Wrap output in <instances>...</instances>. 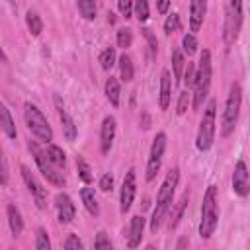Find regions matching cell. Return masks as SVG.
Here are the masks:
<instances>
[{
	"mask_svg": "<svg viewBox=\"0 0 250 250\" xmlns=\"http://www.w3.org/2000/svg\"><path fill=\"white\" fill-rule=\"evenodd\" d=\"M178 180H180V170H178V168H172V170L166 174V178H164V182H162V186H160V189H158L156 205H154L152 219H150V232H154V234H156V230L160 229L162 221L166 219V215H168V211H170V207H172L174 191H176V188H178Z\"/></svg>",
	"mask_w": 250,
	"mask_h": 250,
	"instance_id": "cell-1",
	"label": "cell"
},
{
	"mask_svg": "<svg viewBox=\"0 0 250 250\" xmlns=\"http://www.w3.org/2000/svg\"><path fill=\"white\" fill-rule=\"evenodd\" d=\"M211 76H213V62H211V53L207 49L201 51V57H199V62L195 66V78H193V100H191V105L193 109H199L209 94V88H211Z\"/></svg>",
	"mask_w": 250,
	"mask_h": 250,
	"instance_id": "cell-2",
	"label": "cell"
},
{
	"mask_svg": "<svg viewBox=\"0 0 250 250\" xmlns=\"http://www.w3.org/2000/svg\"><path fill=\"white\" fill-rule=\"evenodd\" d=\"M219 223V205H217V188L209 186L205 195H203V205H201V221H199V236L201 238H211Z\"/></svg>",
	"mask_w": 250,
	"mask_h": 250,
	"instance_id": "cell-3",
	"label": "cell"
},
{
	"mask_svg": "<svg viewBox=\"0 0 250 250\" xmlns=\"http://www.w3.org/2000/svg\"><path fill=\"white\" fill-rule=\"evenodd\" d=\"M240 105H242V88L238 82H232L227 102H225V111H223V125H221L223 137H229L234 131L238 123V115H240Z\"/></svg>",
	"mask_w": 250,
	"mask_h": 250,
	"instance_id": "cell-4",
	"label": "cell"
},
{
	"mask_svg": "<svg viewBox=\"0 0 250 250\" xmlns=\"http://www.w3.org/2000/svg\"><path fill=\"white\" fill-rule=\"evenodd\" d=\"M215 117H217V102L209 100L203 109V117L199 121V129H197V137H195V146L201 152L209 150L215 141Z\"/></svg>",
	"mask_w": 250,
	"mask_h": 250,
	"instance_id": "cell-5",
	"label": "cell"
},
{
	"mask_svg": "<svg viewBox=\"0 0 250 250\" xmlns=\"http://www.w3.org/2000/svg\"><path fill=\"white\" fill-rule=\"evenodd\" d=\"M23 117H25V123H27V129L43 143H51L53 141V129L47 121V117L41 113V109L31 104V102H25L23 104Z\"/></svg>",
	"mask_w": 250,
	"mask_h": 250,
	"instance_id": "cell-6",
	"label": "cell"
},
{
	"mask_svg": "<svg viewBox=\"0 0 250 250\" xmlns=\"http://www.w3.org/2000/svg\"><path fill=\"white\" fill-rule=\"evenodd\" d=\"M29 150H31V154H33V160H35L39 172L47 178V182H51L53 186L62 188V186H64V176H62V172H59V166H55V164L51 162V158L47 156V152L41 150L39 145H37V143H31V141H29Z\"/></svg>",
	"mask_w": 250,
	"mask_h": 250,
	"instance_id": "cell-7",
	"label": "cell"
},
{
	"mask_svg": "<svg viewBox=\"0 0 250 250\" xmlns=\"http://www.w3.org/2000/svg\"><path fill=\"white\" fill-rule=\"evenodd\" d=\"M164 150H166V133H156V137L152 139V145H150V152H148V160H146V182H152L160 170V164H162V156H164Z\"/></svg>",
	"mask_w": 250,
	"mask_h": 250,
	"instance_id": "cell-8",
	"label": "cell"
},
{
	"mask_svg": "<svg viewBox=\"0 0 250 250\" xmlns=\"http://www.w3.org/2000/svg\"><path fill=\"white\" fill-rule=\"evenodd\" d=\"M135 193H137V176H135V168H129L123 178L121 193H119V211L123 215L131 209V205L135 201Z\"/></svg>",
	"mask_w": 250,
	"mask_h": 250,
	"instance_id": "cell-9",
	"label": "cell"
},
{
	"mask_svg": "<svg viewBox=\"0 0 250 250\" xmlns=\"http://www.w3.org/2000/svg\"><path fill=\"white\" fill-rule=\"evenodd\" d=\"M21 178H23V184L27 186V189H29V193L33 195V199H35V203H37V207L39 209H45V201H47V191H45V188L37 182V178L33 176V172L23 164L21 168Z\"/></svg>",
	"mask_w": 250,
	"mask_h": 250,
	"instance_id": "cell-10",
	"label": "cell"
},
{
	"mask_svg": "<svg viewBox=\"0 0 250 250\" xmlns=\"http://www.w3.org/2000/svg\"><path fill=\"white\" fill-rule=\"evenodd\" d=\"M115 129H117L115 117L113 115H105L104 121H102V127H100V148H102V154H109L113 139H115Z\"/></svg>",
	"mask_w": 250,
	"mask_h": 250,
	"instance_id": "cell-11",
	"label": "cell"
},
{
	"mask_svg": "<svg viewBox=\"0 0 250 250\" xmlns=\"http://www.w3.org/2000/svg\"><path fill=\"white\" fill-rule=\"evenodd\" d=\"M232 189H234V193L240 195V197H246L248 191H250L248 168H246V162H244V160H238L236 166H234V172H232Z\"/></svg>",
	"mask_w": 250,
	"mask_h": 250,
	"instance_id": "cell-12",
	"label": "cell"
},
{
	"mask_svg": "<svg viewBox=\"0 0 250 250\" xmlns=\"http://www.w3.org/2000/svg\"><path fill=\"white\" fill-rule=\"evenodd\" d=\"M55 207H57V213H59V223L68 225V223L74 221V217H76V207H74L72 199H70L66 193H57V197H55Z\"/></svg>",
	"mask_w": 250,
	"mask_h": 250,
	"instance_id": "cell-13",
	"label": "cell"
},
{
	"mask_svg": "<svg viewBox=\"0 0 250 250\" xmlns=\"http://www.w3.org/2000/svg\"><path fill=\"white\" fill-rule=\"evenodd\" d=\"M207 14V0H191L189 2V29L199 31Z\"/></svg>",
	"mask_w": 250,
	"mask_h": 250,
	"instance_id": "cell-14",
	"label": "cell"
},
{
	"mask_svg": "<svg viewBox=\"0 0 250 250\" xmlns=\"http://www.w3.org/2000/svg\"><path fill=\"white\" fill-rule=\"evenodd\" d=\"M170 98H172V76H170V70H162V74H160V96H158V105H160L162 111L168 109Z\"/></svg>",
	"mask_w": 250,
	"mask_h": 250,
	"instance_id": "cell-15",
	"label": "cell"
},
{
	"mask_svg": "<svg viewBox=\"0 0 250 250\" xmlns=\"http://www.w3.org/2000/svg\"><path fill=\"white\" fill-rule=\"evenodd\" d=\"M143 230H145V217L135 215V217L131 219V227H129V240H127V246H129V248L141 246Z\"/></svg>",
	"mask_w": 250,
	"mask_h": 250,
	"instance_id": "cell-16",
	"label": "cell"
},
{
	"mask_svg": "<svg viewBox=\"0 0 250 250\" xmlns=\"http://www.w3.org/2000/svg\"><path fill=\"white\" fill-rule=\"evenodd\" d=\"M240 25H242V20H236L230 12H227V20H225V45L230 47L236 37H238V31H240Z\"/></svg>",
	"mask_w": 250,
	"mask_h": 250,
	"instance_id": "cell-17",
	"label": "cell"
},
{
	"mask_svg": "<svg viewBox=\"0 0 250 250\" xmlns=\"http://www.w3.org/2000/svg\"><path fill=\"white\" fill-rule=\"evenodd\" d=\"M6 215H8V225H10L12 234H14V236H20L21 230H23V219H21L20 209H18L14 203H10V205L6 207Z\"/></svg>",
	"mask_w": 250,
	"mask_h": 250,
	"instance_id": "cell-18",
	"label": "cell"
},
{
	"mask_svg": "<svg viewBox=\"0 0 250 250\" xmlns=\"http://www.w3.org/2000/svg\"><path fill=\"white\" fill-rule=\"evenodd\" d=\"M188 201H189V191L186 189V191L182 193V197L178 199V203H176V205L172 203L174 209L170 207V209H172V219H170V223H168V227H170L172 230L180 225V221H182V217H184V211H186V207H188Z\"/></svg>",
	"mask_w": 250,
	"mask_h": 250,
	"instance_id": "cell-19",
	"label": "cell"
},
{
	"mask_svg": "<svg viewBox=\"0 0 250 250\" xmlns=\"http://www.w3.org/2000/svg\"><path fill=\"white\" fill-rule=\"evenodd\" d=\"M80 199H82L86 211H88L92 217H98V215H100V203H98V199H96L94 188H88V186L82 188V191H80Z\"/></svg>",
	"mask_w": 250,
	"mask_h": 250,
	"instance_id": "cell-20",
	"label": "cell"
},
{
	"mask_svg": "<svg viewBox=\"0 0 250 250\" xmlns=\"http://www.w3.org/2000/svg\"><path fill=\"white\" fill-rule=\"evenodd\" d=\"M104 92H105V98L109 100V104H111L113 107H119V102H121V86H119L117 78L109 76V78L105 80Z\"/></svg>",
	"mask_w": 250,
	"mask_h": 250,
	"instance_id": "cell-21",
	"label": "cell"
},
{
	"mask_svg": "<svg viewBox=\"0 0 250 250\" xmlns=\"http://www.w3.org/2000/svg\"><path fill=\"white\" fill-rule=\"evenodd\" d=\"M0 127L4 129V133L8 135V139H16L18 131H16V125H14V119L8 111V107L0 102Z\"/></svg>",
	"mask_w": 250,
	"mask_h": 250,
	"instance_id": "cell-22",
	"label": "cell"
},
{
	"mask_svg": "<svg viewBox=\"0 0 250 250\" xmlns=\"http://www.w3.org/2000/svg\"><path fill=\"white\" fill-rule=\"evenodd\" d=\"M117 62H119V74H121V80H123V82H131L133 76H135V66H133L131 57H129L127 53H123V55L117 59Z\"/></svg>",
	"mask_w": 250,
	"mask_h": 250,
	"instance_id": "cell-23",
	"label": "cell"
},
{
	"mask_svg": "<svg viewBox=\"0 0 250 250\" xmlns=\"http://www.w3.org/2000/svg\"><path fill=\"white\" fill-rule=\"evenodd\" d=\"M76 6H78V12L84 20H88V21L96 20V14H98L96 0H76Z\"/></svg>",
	"mask_w": 250,
	"mask_h": 250,
	"instance_id": "cell-24",
	"label": "cell"
},
{
	"mask_svg": "<svg viewBox=\"0 0 250 250\" xmlns=\"http://www.w3.org/2000/svg\"><path fill=\"white\" fill-rule=\"evenodd\" d=\"M59 117H61V123H62V133H64V139L66 141H74L76 139V125H74V119L66 113V111H61L59 113Z\"/></svg>",
	"mask_w": 250,
	"mask_h": 250,
	"instance_id": "cell-25",
	"label": "cell"
},
{
	"mask_svg": "<svg viewBox=\"0 0 250 250\" xmlns=\"http://www.w3.org/2000/svg\"><path fill=\"white\" fill-rule=\"evenodd\" d=\"M47 156L51 158V162L55 164V166H59V168H64L66 166V154H64V150L61 148V146H57V145H47Z\"/></svg>",
	"mask_w": 250,
	"mask_h": 250,
	"instance_id": "cell-26",
	"label": "cell"
},
{
	"mask_svg": "<svg viewBox=\"0 0 250 250\" xmlns=\"http://www.w3.org/2000/svg\"><path fill=\"white\" fill-rule=\"evenodd\" d=\"M184 66H186V59H184V53L180 49H174L172 51V72H174V78L176 82L182 80V74H184Z\"/></svg>",
	"mask_w": 250,
	"mask_h": 250,
	"instance_id": "cell-27",
	"label": "cell"
},
{
	"mask_svg": "<svg viewBox=\"0 0 250 250\" xmlns=\"http://www.w3.org/2000/svg\"><path fill=\"white\" fill-rule=\"evenodd\" d=\"M25 23H27V29H29V33L31 35H41V31H43V21H41V18H39V14L37 12H27L25 14Z\"/></svg>",
	"mask_w": 250,
	"mask_h": 250,
	"instance_id": "cell-28",
	"label": "cell"
},
{
	"mask_svg": "<svg viewBox=\"0 0 250 250\" xmlns=\"http://www.w3.org/2000/svg\"><path fill=\"white\" fill-rule=\"evenodd\" d=\"M76 170H78V176H80V180H82L84 184H90V182L94 180L92 170H90V164H88L82 156H76Z\"/></svg>",
	"mask_w": 250,
	"mask_h": 250,
	"instance_id": "cell-29",
	"label": "cell"
},
{
	"mask_svg": "<svg viewBox=\"0 0 250 250\" xmlns=\"http://www.w3.org/2000/svg\"><path fill=\"white\" fill-rule=\"evenodd\" d=\"M133 12H135V16H137L139 21H146L150 18L148 0H133Z\"/></svg>",
	"mask_w": 250,
	"mask_h": 250,
	"instance_id": "cell-30",
	"label": "cell"
},
{
	"mask_svg": "<svg viewBox=\"0 0 250 250\" xmlns=\"http://www.w3.org/2000/svg\"><path fill=\"white\" fill-rule=\"evenodd\" d=\"M115 59H117L115 49H113V47H107V49H104V51L100 53V66H102L104 70H109V68L115 64Z\"/></svg>",
	"mask_w": 250,
	"mask_h": 250,
	"instance_id": "cell-31",
	"label": "cell"
},
{
	"mask_svg": "<svg viewBox=\"0 0 250 250\" xmlns=\"http://www.w3.org/2000/svg\"><path fill=\"white\" fill-rule=\"evenodd\" d=\"M182 27V21H180V16L176 14V12H172V14H168V18H166V21H164V33L166 35H170V33H174V31H178Z\"/></svg>",
	"mask_w": 250,
	"mask_h": 250,
	"instance_id": "cell-32",
	"label": "cell"
},
{
	"mask_svg": "<svg viewBox=\"0 0 250 250\" xmlns=\"http://www.w3.org/2000/svg\"><path fill=\"white\" fill-rule=\"evenodd\" d=\"M131 43H133V31L129 27L117 29V47L127 49V47H131Z\"/></svg>",
	"mask_w": 250,
	"mask_h": 250,
	"instance_id": "cell-33",
	"label": "cell"
},
{
	"mask_svg": "<svg viewBox=\"0 0 250 250\" xmlns=\"http://www.w3.org/2000/svg\"><path fill=\"white\" fill-rule=\"evenodd\" d=\"M35 248L37 250H49L51 248V240H49V234L45 229H37L35 232Z\"/></svg>",
	"mask_w": 250,
	"mask_h": 250,
	"instance_id": "cell-34",
	"label": "cell"
},
{
	"mask_svg": "<svg viewBox=\"0 0 250 250\" xmlns=\"http://www.w3.org/2000/svg\"><path fill=\"white\" fill-rule=\"evenodd\" d=\"M182 47H184V51L188 55H193L197 51V39H195V35L193 33H186L184 39H182Z\"/></svg>",
	"mask_w": 250,
	"mask_h": 250,
	"instance_id": "cell-35",
	"label": "cell"
},
{
	"mask_svg": "<svg viewBox=\"0 0 250 250\" xmlns=\"http://www.w3.org/2000/svg\"><path fill=\"white\" fill-rule=\"evenodd\" d=\"M189 98H191V94H189L188 90H184V92L180 94V98H178V105H176V113H178V115H184V113L188 111Z\"/></svg>",
	"mask_w": 250,
	"mask_h": 250,
	"instance_id": "cell-36",
	"label": "cell"
},
{
	"mask_svg": "<svg viewBox=\"0 0 250 250\" xmlns=\"http://www.w3.org/2000/svg\"><path fill=\"white\" fill-rule=\"evenodd\" d=\"M182 78H184V84L188 86V90L193 86V78H195V64H191V62H188L186 66H184V74H182Z\"/></svg>",
	"mask_w": 250,
	"mask_h": 250,
	"instance_id": "cell-37",
	"label": "cell"
},
{
	"mask_svg": "<svg viewBox=\"0 0 250 250\" xmlns=\"http://www.w3.org/2000/svg\"><path fill=\"white\" fill-rule=\"evenodd\" d=\"M0 186H8V162L2 146H0Z\"/></svg>",
	"mask_w": 250,
	"mask_h": 250,
	"instance_id": "cell-38",
	"label": "cell"
},
{
	"mask_svg": "<svg viewBox=\"0 0 250 250\" xmlns=\"http://www.w3.org/2000/svg\"><path fill=\"white\" fill-rule=\"evenodd\" d=\"M117 8L125 20H129L133 16V0H117Z\"/></svg>",
	"mask_w": 250,
	"mask_h": 250,
	"instance_id": "cell-39",
	"label": "cell"
},
{
	"mask_svg": "<svg viewBox=\"0 0 250 250\" xmlns=\"http://www.w3.org/2000/svg\"><path fill=\"white\" fill-rule=\"evenodd\" d=\"M94 248H98V250H104V248H111V242H109V238H107V234L104 232V230H100L98 232V236H96V240H94Z\"/></svg>",
	"mask_w": 250,
	"mask_h": 250,
	"instance_id": "cell-40",
	"label": "cell"
},
{
	"mask_svg": "<svg viewBox=\"0 0 250 250\" xmlns=\"http://www.w3.org/2000/svg\"><path fill=\"white\" fill-rule=\"evenodd\" d=\"M64 248L66 250H82L84 244H82V240L76 234H68V238L64 240Z\"/></svg>",
	"mask_w": 250,
	"mask_h": 250,
	"instance_id": "cell-41",
	"label": "cell"
},
{
	"mask_svg": "<svg viewBox=\"0 0 250 250\" xmlns=\"http://www.w3.org/2000/svg\"><path fill=\"white\" fill-rule=\"evenodd\" d=\"M143 35H145V39H146V43H148V47H150V53H152V55H156L158 41H156V37L152 35V31H150V29H143Z\"/></svg>",
	"mask_w": 250,
	"mask_h": 250,
	"instance_id": "cell-42",
	"label": "cell"
},
{
	"mask_svg": "<svg viewBox=\"0 0 250 250\" xmlns=\"http://www.w3.org/2000/svg\"><path fill=\"white\" fill-rule=\"evenodd\" d=\"M100 189L102 191H111L113 189V176L111 174H104L100 178Z\"/></svg>",
	"mask_w": 250,
	"mask_h": 250,
	"instance_id": "cell-43",
	"label": "cell"
},
{
	"mask_svg": "<svg viewBox=\"0 0 250 250\" xmlns=\"http://www.w3.org/2000/svg\"><path fill=\"white\" fill-rule=\"evenodd\" d=\"M229 12H230L236 20H242V0H230Z\"/></svg>",
	"mask_w": 250,
	"mask_h": 250,
	"instance_id": "cell-44",
	"label": "cell"
},
{
	"mask_svg": "<svg viewBox=\"0 0 250 250\" xmlns=\"http://www.w3.org/2000/svg\"><path fill=\"white\" fill-rule=\"evenodd\" d=\"M170 2H172V0H156V10H158V14H168Z\"/></svg>",
	"mask_w": 250,
	"mask_h": 250,
	"instance_id": "cell-45",
	"label": "cell"
},
{
	"mask_svg": "<svg viewBox=\"0 0 250 250\" xmlns=\"http://www.w3.org/2000/svg\"><path fill=\"white\" fill-rule=\"evenodd\" d=\"M141 117H143V119H141V125H143V129L146 131V129L150 127V117H148V113H145V111H143V115H141Z\"/></svg>",
	"mask_w": 250,
	"mask_h": 250,
	"instance_id": "cell-46",
	"label": "cell"
},
{
	"mask_svg": "<svg viewBox=\"0 0 250 250\" xmlns=\"http://www.w3.org/2000/svg\"><path fill=\"white\" fill-rule=\"evenodd\" d=\"M55 105H57V111H59V113L64 111V104H62V100H61V96H55Z\"/></svg>",
	"mask_w": 250,
	"mask_h": 250,
	"instance_id": "cell-47",
	"label": "cell"
},
{
	"mask_svg": "<svg viewBox=\"0 0 250 250\" xmlns=\"http://www.w3.org/2000/svg\"><path fill=\"white\" fill-rule=\"evenodd\" d=\"M184 246H188V238H182V240L176 244V248H178V250H180V248H184Z\"/></svg>",
	"mask_w": 250,
	"mask_h": 250,
	"instance_id": "cell-48",
	"label": "cell"
},
{
	"mask_svg": "<svg viewBox=\"0 0 250 250\" xmlns=\"http://www.w3.org/2000/svg\"><path fill=\"white\" fill-rule=\"evenodd\" d=\"M0 62H8V57H6V53H4L2 47H0Z\"/></svg>",
	"mask_w": 250,
	"mask_h": 250,
	"instance_id": "cell-49",
	"label": "cell"
}]
</instances>
